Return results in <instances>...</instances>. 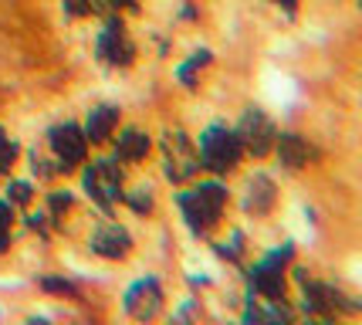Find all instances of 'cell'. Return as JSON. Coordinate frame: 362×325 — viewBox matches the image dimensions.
Listing matches in <instances>:
<instances>
[{
	"instance_id": "6da1fadb",
	"label": "cell",
	"mask_w": 362,
	"mask_h": 325,
	"mask_svg": "<svg viewBox=\"0 0 362 325\" xmlns=\"http://www.w3.org/2000/svg\"><path fill=\"white\" fill-rule=\"evenodd\" d=\"M223 203H227V186L221 180H200L197 186L189 190H180L176 193V207H180V217L189 231L206 234L223 214Z\"/></svg>"
},
{
	"instance_id": "7a4b0ae2",
	"label": "cell",
	"mask_w": 362,
	"mask_h": 325,
	"mask_svg": "<svg viewBox=\"0 0 362 325\" xmlns=\"http://www.w3.org/2000/svg\"><path fill=\"white\" fill-rule=\"evenodd\" d=\"M122 186H126V176L115 156H98L81 170V190L105 217H112L115 203H122V193H126Z\"/></svg>"
},
{
	"instance_id": "3957f363",
	"label": "cell",
	"mask_w": 362,
	"mask_h": 325,
	"mask_svg": "<svg viewBox=\"0 0 362 325\" xmlns=\"http://www.w3.org/2000/svg\"><path fill=\"white\" fill-rule=\"evenodd\" d=\"M197 156H200V170H210V173H230L244 159V149L237 142V132L234 125L227 122H210L200 132L197 139Z\"/></svg>"
},
{
	"instance_id": "277c9868",
	"label": "cell",
	"mask_w": 362,
	"mask_h": 325,
	"mask_svg": "<svg viewBox=\"0 0 362 325\" xmlns=\"http://www.w3.org/2000/svg\"><path fill=\"white\" fill-rule=\"evenodd\" d=\"M95 58L112 68H126L136 58V45L129 41L126 24L119 14H105V24L95 34Z\"/></svg>"
},
{
	"instance_id": "5b68a950",
	"label": "cell",
	"mask_w": 362,
	"mask_h": 325,
	"mask_svg": "<svg viewBox=\"0 0 362 325\" xmlns=\"http://www.w3.org/2000/svg\"><path fill=\"white\" fill-rule=\"evenodd\" d=\"M163 170L173 183H187L200 173V156H197V146L189 142L187 132H166L163 136Z\"/></svg>"
},
{
	"instance_id": "8992f818",
	"label": "cell",
	"mask_w": 362,
	"mask_h": 325,
	"mask_svg": "<svg viewBox=\"0 0 362 325\" xmlns=\"http://www.w3.org/2000/svg\"><path fill=\"white\" fill-rule=\"evenodd\" d=\"M237 132V142H240V149L251 156H268L274 139H278V125L271 122V115L264 108H247L234 125Z\"/></svg>"
},
{
	"instance_id": "52a82bcc",
	"label": "cell",
	"mask_w": 362,
	"mask_h": 325,
	"mask_svg": "<svg viewBox=\"0 0 362 325\" xmlns=\"http://www.w3.org/2000/svg\"><path fill=\"white\" fill-rule=\"evenodd\" d=\"M47 146H51V156H54V163H58L62 173L75 170V166H81V163L88 159V139H85L81 125H75V122L51 125Z\"/></svg>"
},
{
	"instance_id": "ba28073f",
	"label": "cell",
	"mask_w": 362,
	"mask_h": 325,
	"mask_svg": "<svg viewBox=\"0 0 362 325\" xmlns=\"http://www.w3.org/2000/svg\"><path fill=\"white\" fill-rule=\"evenodd\" d=\"M301 295H305V298H301V309H305L308 319H335V312L356 309V305H346L342 292L325 285V281H305V285H301Z\"/></svg>"
},
{
	"instance_id": "9c48e42d",
	"label": "cell",
	"mask_w": 362,
	"mask_h": 325,
	"mask_svg": "<svg viewBox=\"0 0 362 325\" xmlns=\"http://www.w3.org/2000/svg\"><path fill=\"white\" fill-rule=\"evenodd\" d=\"M122 309H126V315L139 319V322L153 319V315H156V312L163 309V285H159V278L146 275V278L132 281V285L126 288Z\"/></svg>"
},
{
	"instance_id": "30bf717a",
	"label": "cell",
	"mask_w": 362,
	"mask_h": 325,
	"mask_svg": "<svg viewBox=\"0 0 362 325\" xmlns=\"http://www.w3.org/2000/svg\"><path fill=\"white\" fill-rule=\"evenodd\" d=\"M88 248L98 254V258H109V261H119V258H126L129 248H132V234L122 227V224H115V220H105V224H98L88 237Z\"/></svg>"
},
{
	"instance_id": "8fae6325",
	"label": "cell",
	"mask_w": 362,
	"mask_h": 325,
	"mask_svg": "<svg viewBox=\"0 0 362 325\" xmlns=\"http://www.w3.org/2000/svg\"><path fill=\"white\" fill-rule=\"evenodd\" d=\"M271 149L278 153V163L288 166V170H301V166H308V159H312V146L301 139L298 132H278V139H274Z\"/></svg>"
},
{
	"instance_id": "7c38bea8",
	"label": "cell",
	"mask_w": 362,
	"mask_h": 325,
	"mask_svg": "<svg viewBox=\"0 0 362 325\" xmlns=\"http://www.w3.org/2000/svg\"><path fill=\"white\" fill-rule=\"evenodd\" d=\"M115 125H119V108L115 106H95L88 112V119L81 125V132H85V139L88 142H105L115 132Z\"/></svg>"
},
{
	"instance_id": "4fadbf2b",
	"label": "cell",
	"mask_w": 362,
	"mask_h": 325,
	"mask_svg": "<svg viewBox=\"0 0 362 325\" xmlns=\"http://www.w3.org/2000/svg\"><path fill=\"white\" fill-rule=\"evenodd\" d=\"M153 149V139L142 132V129H136V125H129V129H122L119 132V139H115V159L119 163H136V159H146V153Z\"/></svg>"
},
{
	"instance_id": "5bb4252c",
	"label": "cell",
	"mask_w": 362,
	"mask_h": 325,
	"mask_svg": "<svg viewBox=\"0 0 362 325\" xmlns=\"http://www.w3.org/2000/svg\"><path fill=\"white\" fill-rule=\"evenodd\" d=\"M274 197H278V190H274V180H271L268 173H257L251 176V183H247V214H268L271 207H274Z\"/></svg>"
},
{
	"instance_id": "9a60e30c",
	"label": "cell",
	"mask_w": 362,
	"mask_h": 325,
	"mask_svg": "<svg viewBox=\"0 0 362 325\" xmlns=\"http://www.w3.org/2000/svg\"><path fill=\"white\" fill-rule=\"evenodd\" d=\"M291 319H295V312L284 302H268L264 309H257L251 302V309H244V322H291Z\"/></svg>"
},
{
	"instance_id": "2e32d148",
	"label": "cell",
	"mask_w": 362,
	"mask_h": 325,
	"mask_svg": "<svg viewBox=\"0 0 362 325\" xmlns=\"http://www.w3.org/2000/svg\"><path fill=\"white\" fill-rule=\"evenodd\" d=\"M45 210H47V217H51V224H62V217L71 210V193H68V190H54V193H47Z\"/></svg>"
},
{
	"instance_id": "e0dca14e",
	"label": "cell",
	"mask_w": 362,
	"mask_h": 325,
	"mask_svg": "<svg viewBox=\"0 0 362 325\" xmlns=\"http://www.w3.org/2000/svg\"><path fill=\"white\" fill-rule=\"evenodd\" d=\"M204 64H210V51H206V47H204V51H193V58H187V62L176 68V78H180V81L189 89V85H193V75H197Z\"/></svg>"
},
{
	"instance_id": "ac0fdd59",
	"label": "cell",
	"mask_w": 362,
	"mask_h": 325,
	"mask_svg": "<svg viewBox=\"0 0 362 325\" xmlns=\"http://www.w3.org/2000/svg\"><path fill=\"white\" fill-rule=\"evenodd\" d=\"M122 203L136 214H149L153 210V190L149 186H136V190H126L122 193Z\"/></svg>"
},
{
	"instance_id": "d6986e66",
	"label": "cell",
	"mask_w": 362,
	"mask_h": 325,
	"mask_svg": "<svg viewBox=\"0 0 362 325\" xmlns=\"http://www.w3.org/2000/svg\"><path fill=\"white\" fill-rule=\"evenodd\" d=\"M17 156H21V146H17V142L7 136V129L0 125V176L11 173V166L17 163Z\"/></svg>"
},
{
	"instance_id": "ffe728a7",
	"label": "cell",
	"mask_w": 362,
	"mask_h": 325,
	"mask_svg": "<svg viewBox=\"0 0 362 325\" xmlns=\"http://www.w3.org/2000/svg\"><path fill=\"white\" fill-rule=\"evenodd\" d=\"M31 197H34L31 180H11V183H7V197H4V200H11L14 207H28V203H31Z\"/></svg>"
},
{
	"instance_id": "44dd1931",
	"label": "cell",
	"mask_w": 362,
	"mask_h": 325,
	"mask_svg": "<svg viewBox=\"0 0 362 325\" xmlns=\"http://www.w3.org/2000/svg\"><path fill=\"white\" fill-rule=\"evenodd\" d=\"M11 227H14V203L0 200V254L11 244Z\"/></svg>"
},
{
	"instance_id": "7402d4cb",
	"label": "cell",
	"mask_w": 362,
	"mask_h": 325,
	"mask_svg": "<svg viewBox=\"0 0 362 325\" xmlns=\"http://www.w3.org/2000/svg\"><path fill=\"white\" fill-rule=\"evenodd\" d=\"M31 173L37 176V180H54L58 176V163H54V156L47 159V156H41V153H31Z\"/></svg>"
},
{
	"instance_id": "603a6c76",
	"label": "cell",
	"mask_w": 362,
	"mask_h": 325,
	"mask_svg": "<svg viewBox=\"0 0 362 325\" xmlns=\"http://www.w3.org/2000/svg\"><path fill=\"white\" fill-rule=\"evenodd\" d=\"M217 254H221V258H227V261H237V258L244 254V234L234 231L227 241H221V244H217Z\"/></svg>"
},
{
	"instance_id": "cb8c5ba5",
	"label": "cell",
	"mask_w": 362,
	"mask_h": 325,
	"mask_svg": "<svg viewBox=\"0 0 362 325\" xmlns=\"http://www.w3.org/2000/svg\"><path fill=\"white\" fill-rule=\"evenodd\" d=\"M41 288L45 292H58V295H78V288L64 278H41Z\"/></svg>"
},
{
	"instance_id": "d4e9b609",
	"label": "cell",
	"mask_w": 362,
	"mask_h": 325,
	"mask_svg": "<svg viewBox=\"0 0 362 325\" xmlns=\"http://www.w3.org/2000/svg\"><path fill=\"white\" fill-rule=\"evenodd\" d=\"M62 4H64V14H68V17H88V14H95L92 0H62Z\"/></svg>"
},
{
	"instance_id": "484cf974",
	"label": "cell",
	"mask_w": 362,
	"mask_h": 325,
	"mask_svg": "<svg viewBox=\"0 0 362 325\" xmlns=\"http://www.w3.org/2000/svg\"><path fill=\"white\" fill-rule=\"evenodd\" d=\"M122 7H136V0H92V11H122Z\"/></svg>"
},
{
	"instance_id": "4316f807",
	"label": "cell",
	"mask_w": 362,
	"mask_h": 325,
	"mask_svg": "<svg viewBox=\"0 0 362 325\" xmlns=\"http://www.w3.org/2000/svg\"><path fill=\"white\" fill-rule=\"evenodd\" d=\"M28 227L37 234H47V227H51V217H47V210H37V214H28Z\"/></svg>"
},
{
	"instance_id": "83f0119b",
	"label": "cell",
	"mask_w": 362,
	"mask_h": 325,
	"mask_svg": "<svg viewBox=\"0 0 362 325\" xmlns=\"http://www.w3.org/2000/svg\"><path fill=\"white\" fill-rule=\"evenodd\" d=\"M173 319H176V322H187V319H200V305H197V302H187L183 309L173 312Z\"/></svg>"
},
{
	"instance_id": "f1b7e54d",
	"label": "cell",
	"mask_w": 362,
	"mask_h": 325,
	"mask_svg": "<svg viewBox=\"0 0 362 325\" xmlns=\"http://www.w3.org/2000/svg\"><path fill=\"white\" fill-rule=\"evenodd\" d=\"M271 4H278V7H284L288 14H295V7H298V0H271Z\"/></svg>"
}]
</instances>
